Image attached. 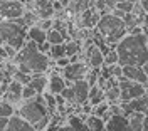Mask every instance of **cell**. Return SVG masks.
I'll use <instances>...</instances> for the list:
<instances>
[{
	"label": "cell",
	"instance_id": "6da1fadb",
	"mask_svg": "<svg viewBox=\"0 0 148 131\" xmlns=\"http://www.w3.org/2000/svg\"><path fill=\"white\" fill-rule=\"evenodd\" d=\"M118 64L121 66H141L148 61V37L145 34L131 35L126 34L116 44Z\"/></svg>",
	"mask_w": 148,
	"mask_h": 131
},
{
	"label": "cell",
	"instance_id": "7a4b0ae2",
	"mask_svg": "<svg viewBox=\"0 0 148 131\" xmlns=\"http://www.w3.org/2000/svg\"><path fill=\"white\" fill-rule=\"evenodd\" d=\"M14 62L17 64L18 71L27 74H49L51 67L54 64V61H51L49 56L42 54L37 44L32 40H27L24 44V47L14 57Z\"/></svg>",
	"mask_w": 148,
	"mask_h": 131
},
{
	"label": "cell",
	"instance_id": "3957f363",
	"mask_svg": "<svg viewBox=\"0 0 148 131\" xmlns=\"http://www.w3.org/2000/svg\"><path fill=\"white\" fill-rule=\"evenodd\" d=\"M96 30L104 37L106 44L111 47H116V44L128 34L125 20L116 17V15H113V14L101 15V19H99L98 25H96Z\"/></svg>",
	"mask_w": 148,
	"mask_h": 131
},
{
	"label": "cell",
	"instance_id": "277c9868",
	"mask_svg": "<svg viewBox=\"0 0 148 131\" xmlns=\"http://www.w3.org/2000/svg\"><path fill=\"white\" fill-rule=\"evenodd\" d=\"M15 114H18L20 118H24L25 121H29L32 126L39 123L42 118L49 116V111L46 108L44 103V96L42 94H37L36 98L27 99V101H22L15 109Z\"/></svg>",
	"mask_w": 148,
	"mask_h": 131
},
{
	"label": "cell",
	"instance_id": "5b68a950",
	"mask_svg": "<svg viewBox=\"0 0 148 131\" xmlns=\"http://www.w3.org/2000/svg\"><path fill=\"white\" fill-rule=\"evenodd\" d=\"M118 86H120L121 103H130V101H133L136 98H141L147 91V87L143 84H140L136 81H130L123 76L118 79Z\"/></svg>",
	"mask_w": 148,
	"mask_h": 131
},
{
	"label": "cell",
	"instance_id": "8992f818",
	"mask_svg": "<svg viewBox=\"0 0 148 131\" xmlns=\"http://www.w3.org/2000/svg\"><path fill=\"white\" fill-rule=\"evenodd\" d=\"M25 10V3L20 0H0V19L3 20L22 19Z\"/></svg>",
	"mask_w": 148,
	"mask_h": 131
},
{
	"label": "cell",
	"instance_id": "52a82bcc",
	"mask_svg": "<svg viewBox=\"0 0 148 131\" xmlns=\"http://www.w3.org/2000/svg\"><path fill=\"white\" fill-rule=\"evenodd\" d=\"M88 71H89V66L84 61H79V62H71L69 66H66L64 69H61V74L66 79L67 86H71L73 83L79 81V79H86Z\"/></svg>",
	"mask_w": 148,
	"mask_h": 131
},
{
	"label": "cell",
	"instance_id": "ba28073f",
	"mask_svg": "<svg viewBox=\"0 0 148 131\" xmlns=\"http://www.w3.org/2000/svg\"><path fill=\"white\" fill-rule=\"evenodd\" d=\"M66 86H67V83H66V79L62 77V74H61V69H56L54 66H52V67H51V72H49L47 93L57 96V94H61L64 91Z\"/></svg>",
	"mask_w": 148,
	"mask_h": 131
},
{
	"label": "cell",
	"instance_id": "9c48e42d",
	"mask_svg": "<svg viewBox=\"0 0 148 131\" xmlns=\"http://www.w3.org/2000/svg\"><path fill=\"white\" fill-rule=\"evenodd\" d=\"M22 87H24V86L20 84V83H17V81L12 79L9 84H7V89H5V93L2 96V99L7 101V103H10L15 109H17V106L22 103Z\"/></svg>",
	"mask_w": 148,
	"mask_h": 131
},
{
	"label": "cell",
	"instance_id": "30bf717a",
	"mask_svg": "<svg viewBox=\"0 0 148 131\" xmlns=\"http://www.w3.org/2000/svg\"><path fill=\"white\" fill-rule=\"evenodd\" d=\"M121 108H123L125 114H130V113L148 114V94H143L141 98H136L130 103H121Z\"/></svg>",
	"mask_w": 148,
	"mask_h": 131
},
{
	"label": "cell",
	"instance_id": "8fae6325",
	"mask_svg": "<svg viewBox=\"0 0 148 131\" xmlns=\"http://www.w3.org/2000/svg\"><path fill=\"white\" fill-rule=\"evenodd\" d=\"M123 77H126L130 81H136L145 87L148 86V77L143 67H140V66H123Z\"/></svg>",
	"mask_w": 148,
	"mask_h": 131
},
{
	"label": "cell",
	"instance_id": "7c38bea8",
	"mask_svg": "<svg viewBox=\"0 0 148 131\" xmlns=\"http://www.w3.org/2000/svg\"><path fill=\"white\" fill-rule=\"evenodd\" d=\"M99 19H101V14L94 9V5H91V7H88V9L84 10V12H81V27L92 30V29H96Z\"/></svg>",
	"mask_w": 148,
	"mask_h": 131
},
{
	"label": "cell",
	"instance_id": "4fadbf2b",
	"mask_svg": "<svg viewBox=\"0 0 148 131\" xmlns=\"http://www.w3.org/2000/svg\"><path fill=\"white\" fill-rule=\"evenodd\" d=\"M71 86H73V89H74V96H76V104L83 106L84 103H88V96H89V89H91L89 83H88L86 79H79V81L73 83Z\"/></svg>",
	"mask_w": 148,
	"mask_h": 131
},
{
	"label": "cell",
	"instance_id": "5bb4252c",
	"mask_svg": "<svg viewBox=\"0 0 148 131\" xmlns=\"http://www.w3.org/2000/svg\"><path fill=\"white\" fill-rule=\"evenodd\" d=\"M106 131H130L126 114H114L106 121Z\"/></svg>",
	"mask_w": 148,
	"mask_h": 131
},
{
	"label": "cell",
	"instance_id": "9a60e30c",
	"mask_svg": "<svg viewBox=\"0 0 148 131\" xmlns=\"http://www.w3.org/2000/svg\"><path fill=\"white\" fill-rule=\"evenodd\" d=\"M5 131H34V126L29 121H25L24 118H20L18 114H14L9 118V124Z\"/></svg>",
	"mask_w": 148,
	"mask_h": 131
},
{
	"label": "cell",
	"instance_id": "2e32d148",
	"mask_svg": "<svg viewBox=\"0 0 148 131\" xmlns=\"http://www.w3.org/2000/svg\"><path fill=\"white\" fill-rule=\"evenodd\" d=\"M47 83H49V74H32V81L29 86L37 94H44L47 91Z\"/></svg>",
	"mask_w": 148,
	"mask_h": 131
},
{
	"label": "cell",
	"instance_id": "e0dca14e",
	"mask_svg": "<svg viewBox=\"0 0 148 131\" xmlns=\"http://www.w3.org/2000/svg\"><path fill=\"white\" fill-rule=\"evenodd\" d=\"M27 40H32L37 46H40V44H44L47 40V32L42 30L40 27H37V25H32L27 30Z\"/></svg>",
	"mask_w": 148,
	"mask_h": 131
},
{
	"label": "cell",
	"instance_id": "ac0fdd59",
	"mask_svg": "<svg viewBox=\"0 0 148 131\" xmlns=\"http://www.w3.org/2000/svg\"><path fill=\"white\" fill-rule=\"evenodd\" d=\"M103 101H106V98H104V91H103L98 84L91 86V89H89V96H88V103L91 104V106H96V104L103 103Z\"/></svg>",
	"mask_w": 148,
	"mask_h": 131
},
{
	"label": "cell",
	"instance_id": "d6986e66",
	"mask_svg": "<svg viewBox=\"0 0 148 131\" xmlns=\"http://www.w3.org/2000/svg\"><path fill=\"white\" fill-rule=\"evenodd\" d=\"M126 116H128V123H130V131H143L145 114H141V113H130Z\"/></svg>",
	"mask_w": 148,
	"mask_h": 131
},
{
	"label": "cell",
	"instance_id": "ffe728a7",
	"mask_svg": "<svg viewBox=\"0 0 148 131\" xmlns=\"http://www.w3.org/2000/svg\"><path fill=\"white\" fill-rule=\"evenodd\" d=\"M86 124L89 131H106V123L101 118L94 116V114H88L86 116Z\"/></svg>",
	"mask_w": 148,
	"mask_h": 131
},
{
	"label": "cell",
	"instance_id": "44dd1931",
	"mask_svg": "<svg viewBox=\"0 0 148 131\" xmlns=\"http://www.w3.org/2000/svg\"><path fill=\"white\" fill-rule=\"evenodd\" d=\"M64 46H66V56H67V57L77 56V54H81V52H83V47H81V44H79V40L71 39V40L64 42Z\"/></svg>",
	"mask_w": 148,
	"mask_h": 131
},
{
	"label": "cell",
	"instance_id": "7402d4cb",
	"mask_svg": "<svg viewBox=\"0 0 148 131\" xmlns=\"http://www.w3.org/2000/svg\"><path fill=\"white\" fill-rule=\"evenodd\" d=\"M104 98L110 104L113 103H121V94H120V86H113L110 89L104 91Z\"/></svg>",
	"mask_w": 148,
	"mask_h": 131
},
{
	"label": "cell",
	"instance_id": "603a6c76",
	"mask_svg": "<svg viewBox=\"0 0 148 131\" xmlns=\"http://www.w3.org/2000/svg\"><path fill=\"white\" fill-rule=\"evenodd\" d=\"M44 96V103H46V108H47V111H49V114L52 116V114H56L57 113V101H56V96L54 94H51V93H44L42 94Z\"/></svg>",
	"mask_w": 148,
	"mask_h": 131
},
{
	"label": "cell",
	"instance_id": "cb8c5ba5",
	"mask_svg": "<svg viewBox=\"0 0 148 131\" xmlns=\"http://www.w3.org/2000/svg\"><path fill=\"white\" fill-rule=\"evenodd\" d=\"M47 42L51 44V46H57V44H64L66 39L64 35L61 34V32H57L54 29H51L49 32H47Z\"/></svg>",
	"mask_w": 148,
	"mask_h": 131
},
{
	"label": "cell",
	"instance_id": "d4e9b609",
	"mask_svg": "<svg viewBox=\"0 0 148 131\" xmlns=\"http://www.w3.org/2000/svg\"><path fill=\"white\" fill-rule=\"evenodd\" d=\"M66 56V46L64 44H57V46H52L51 47V50H49V57H51V61H57V59H61V57Z\"/></svg>",
	"mask_w": 148,
	"mask_h": 131
},
{
	"label": "cell",
	"instance_id": "484cf974",
	"mask_svg": "<svg viewBox=\"0 0 148 131\" xmlns=\"http://www.w3.org/2000/svg\"><path fill=\"white\" fill-rule=\"evenodd\" d=\"M14 81H17V83H20L22 86H29L30 84V81H32V74H27V72H22V71H15L14 72V77H12Z\"/></svg>",
	"mask_w": 148,
	"mask_h": 131
},
{
	"label": "cell",
	"instance_id": "4316f807",
	"mask_svg": "<svg viewBox=\"0 0 148 131\" xmlns=\"http://www.w3.org/2000/svg\"><path fill=\"white\" fill-rule=\"evenodd\" d=\"M14 114H15V108H14L10 103L3 101V99H0V116H3V118H10V116H14Z\"/></svg>",
	"mask_w": 148,
	"mask_h": 131
},
{
	"label": "cell",
	"instance_id": "83f0119b",
	"mask_svg": "<svg viewBox=\"0 0 148 131\" xmlns=\"http://www.w3.org/2000/svg\"><path fill=\"white\" fill-rule=\"evenodd\" d=\"M108 109H110V103H108V101H103V103L92 106V114L98 116V118H103V116L108 113Z\"/></svg>",
	"mask_w": 148,
	"mask_h": 131
},
{
	"label": "cell",
	"instance_id": "f1b7e54d",
	"mask_svg": "<svg viewBox=\"0 0 148 131\" xmlns=\"http://www.w3.org/2000/svg\"><path fill=\"white\" fill-rule=\"evenodd\" d=\"M61 96L64 98L66 103H69V104H76V96H74V89H73V86H66L64 91L61 93Z\"/></svg>",
	"mask_w": 148,
	"mask_h": 131
},
{
	"label": "cell",
	"instance_id": "f546056e",
	"mask_svg": "<svg viewBox=\"0 0 148 131\" xmlns=\"http://www.w3.org/2000/svg\"><path fill=\"white\" fill-rule=\"evenodd\" d=\"M113 64H118V52H116L114 47L104 56V64L103 66H113Z\"/></svg>",
	"mask_w": 148,
	"mask_h": 131
},
{
	"label": "cell",
	"instance_id": "4dcf8cb0",
	"mask_svg": "<svg viewBox=\"0 0 148 131\" xmlns=\"http://www.w3.org/2000/svg\"><path fill=\"white\" fill-rule=\"evenodd\" d=\"M37 93L30 87V86H24L22 87V101H27V99H32V98H36Z\"/></svg>",
	"mask_w": 148,
	"mask_h": 131
},
{
	"label": "cell",
	"instance_id": "1f68e13d",
	"mask_svg": "<svg viewBox=\"0 0 148 131\" xmlns=\"http://www.w3.org/2000/svg\"><path fill=\"white\" fill-rule=\"evenodd\" d=\"M37 47H39V50H40L42 54H46V56H49V50H51V47H52V46H51V44H49V42L46 40L44 44H40V46H37Z\"/></svg>",
	"mask_w": 148,
	"mask_h": 131
},
{
	"label": "cell",
	"instance_id": "d6a6232c",
	"mask_svg": "<svg viewBox=\"0 0 148 131\" xmlns=\"http://www.w3.org/2000/svg\"><path fill=\"white\" fill-rule=\"evenodd\" d=\"M7 124H9V118H3V116H0V131H5Z\"/></svg>",
	"mask_w": 148,
	"mask_h": 131
},
{
	"label": "cell",
	"instance_id": "836d02e7",
	"mask_svg": "<svg viewBox=\"0 0 148 131\" xmlns=\"http://www.w3.org/2000/svg\"><path fill=\"white\" fill-rule=\"evenodd\" d=\"M57 131H74V130L69 126V124H67V123H64V124H61V126L57 128Z\"/></svg>",
	"mask_w": 148,
	"mask_h": 131
},
{
	"label": "cell",
	"instance_id": "e575fe53",
	"mask_svg": "<svg viewBox=\"0 0 148 131\" xmlns=\"http://www.w3.org/2000/svg\"><path fill=\"white\" fill-rule=\"evenodd\" d=\"M140 5H141V9L148 14V0H140Z\"/></svg>",
	"mask_w": 148,
	"mask_h": 131
},
{
	"label": "cell",
	"instance_id": "d590c367",
	"mask_svg": "<svg viewBox=\"0 0 148 131\" xmlns=\"http://www.w3.org/2000/svg\"><path fill=\"white\" fill-rule=\"evenodd\" d=\"M143 131H148V114H145V119H143Z\"/></svg>",
	"mask_w": 148,
	"mask_h": 131
},
{
	"label": "cell",
	"instance_id": "8d00e7d4",
	"mask_svg": "<svg viewBox=\"0 0 148 131\" xmlns=\"http://www.w3.org/2000/svg\"><path fill=\"white\" fill-rule=\"evenodd\" d=\"M141 67H143V71H145V74H147V77H148V61H147L143 66H141Z\"/></svg>",
	"mask_w": 148,
	"mask_h": 131
},
{
	"label": "cell",
	"instance_id": "74e56055",
	"mask_svg": "<svg viewBox=\"0 0 148 131\" xmlns=\"http://www.w3.org/2000/svg\"><path fill=\"white\" fill-rule=\"evenodd\" d=\"M3 44H5V42H3V39H2V34H0V47L3 46Z\"/></svg>",
	"mask_w": 148,
	"mask_h": 131
},
{
	"label": "cell",
	"instance_id": "f35d334b",
	"mask_svg": "<svg viewBox=\"0 0 148 131\" xmlns=\"http://www.w3.org/2000/svg\"><path fill=\"white\" fill-rule=\"evenodd\" d=\"M114 3H120V2H128V0H113Z\"/></svg>",
	"mask_w": 148,
	"mask_h": 131
}]
</instances>
